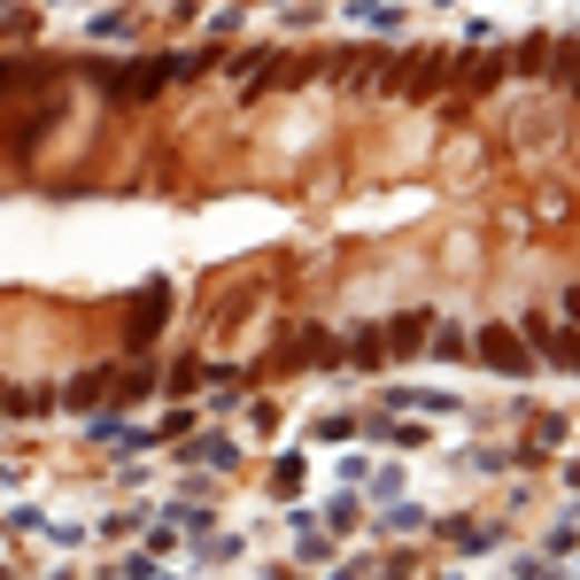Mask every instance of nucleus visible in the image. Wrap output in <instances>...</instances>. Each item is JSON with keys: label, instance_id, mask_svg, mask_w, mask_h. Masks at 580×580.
<instances>
[{"label": "nucleus", "instance_id": "obj_1", "mask_svg": "<svg viewBox=\"0 0 580 580\" xmlns=\"http://www.w3.org/2000/svg\"><path fill=\"white\" fill-rule=\"evenodd\" d=\"M419 527H426V511H419V503H403V511H387V519H380V534H419Z\"/></svg>", "mask_w": 580, "mask_h": 580}, {"label": "nucleus", "instance_id": "obj_2", "mask_svg": "<svg viewBox=\"0 0 580 580\" xmlns=\"http://www.w3.org/2000/svg\"><path fill=\"white\" fill-rule=\"evenodd\" d=\"M272 488H279V495H294V488H302V456H279V472H272Z\"/></svg>", "mask_w": 580, "mask_h": 580}, {"label": "nucleus", "instance_id": "obj_3", "mask_svg": "<svg viewBox=\"0 0 580 580\" xmlns=\"http://www.w3.org/2000/svg\"><path fill=\"white\" fill-rule=\"evenodd\" d=\"M441 580H464V573H441Z\"/></svg>", "mask_w": 580, "mask_h": 580}]
</instances>
